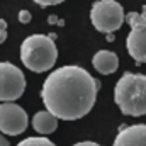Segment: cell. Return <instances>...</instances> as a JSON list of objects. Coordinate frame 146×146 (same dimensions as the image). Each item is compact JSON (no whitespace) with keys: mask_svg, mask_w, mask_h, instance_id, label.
Segmentation results:
<instances>
[{"mask_svg":"<svg viewBox=\"0 0 146 146\" xmlns=\"http://www.w3.org/2000/svg\"><path fill=\"white\" fill-rule=\"evenodd\" d=\"M112 146H146V124L121 126Z\"/></svg>","mask_w":146,"mask_h":146,"instance_id":"8","label":"cell"},{"mask_svg":"<svg viewBox=\"0 0 146 146\" xmlns=\"http://www.w3.org/2000/svg\"><path fill=\"white\" fill-rule=\"evenodd\" d=\"M5 39H7V31H0V44L5 42Z\"/></svg>","mask_w":146,"mask_h":146,"instance_id":"15","label":"cell"},{"mask_svg":"<svg viewBox=\"0 0 146 146\" xmlns=\"http://www.w3.org/2000/svg\"><path fill=\"white\" fill-rule=\"evenodd\" d=\"M0 31H7V22L3 19H0Z\"/></svg>","mask_w":146,"mask_h":146,"instance_id":"17","label":"cell"},{"mask_svg":"<svg viewBox=\"0 0 146 146\" xmlns=\"http://www.w3.org/2000/svg\"><path fill=\"white\" fill-rule=\"evenodd\" d=\"M114 100L124 115H146V75L126 72L115 83Z\"/></svg>","mask_w":146,"mask_h":146,"instance_id":"2","label":"cell"},{"mask_svg":"<svg viewBox=\"0 0 146 146\" xmlns=\"http://www.w3.org/2000/svg\"><path fill=\"white\" fill-rule=\"evenodd\" d=\"M73 146H102V145L94 143V141H80V143H76V145H73Z\"/></svg>","mask_w":146,"mask_h":146,"instance_id":"14","label":"cell"},{"mask_svg":"<svg viewBox=\"0 0 146 146\" xmlns=\"http://www.w3.org/2000/svg\"><path fill=\"white\" fill-rule=\"evenodd\" d=\"M143 15H145V19H146V5L143 7Z\"/></svg>","mask_w":146,"mask_h":146,"instance_id":"20","label":"cell"},{"mask_svg":"<svg viewBox=\"0 0 146 146\" xmlns=\"http://www.w3.org/2000/svg\"><path fill=\"white\" fill-rule=\"evenodd\" d=\"M33 127L39 134H51L58 127V117L53 115L49 110H39L33 117Z\"/></svg>","mask_w":146,"mask_h":146,"instance_id":"10","label":"cell"},{"mask_svg":"<svg viewBox=\"0 0 146 146\" xmlns=\"http://www.w3.org/2000/svg\"><path fill=\"white\" fill-rule=\"evenodd\" d=\"M26 90V76L21 68L12 63H0V100L14 102Z\"/></svg>","mask_w":146,"mask_h":146,"instance_id":"6","label":"cell"},{"mask_svg":"<svg viewBox=\"0 0 146 146\" xmlns=\"http://www.w3.org/2000/svg\"><path fill=\"white\" fill-rule=\"evenodd\" d=\"M58 60V49L54 39L46 34H33L21 44V61L27 70L44 73L51 70Z\"/></svg>","mask_w":146,"mask_h":146,"instance_id":"3","label":"cell"},{"mask_svg":"<svg viewBox=\"0 0 146 146\" xmlns=\"http://www.w3.org/2000/svg\"><path fill=\"white\" fill-rule=\"evenodd\" d=\"M19 21H21L22 24L31 22V12H29V10H21V12H19Z\"/></svg>","mask_w":146,"mask_h":146,"instance_id":"13","label":"cell"},{"mask_svg":"<svg viewBox=\"0 0 146 146\" xmlns=\"http://www.w3.org/2000/svg\"><path fill=\"white\" fill-rule=\"evenodd\" d=\"M107 39H109V41H114V34H112V33H109V34H107Z\"/></svg>","mask_w":146,"mask_h":146,"instance_id":"19","label":"cell"},{"mask_svg":"<svg viewBox=\"0 0 146 146\" xmlns=\"http://www.w3.org/2000/svg\"><path fill=\"white\" fill-rule=\"evenodd\" d=\"M34 2L41 7H51V5H58V3H61L65 0H34Z\"/></svg>","mask_w":146,"mask_h":146,"instance_id":"12","label":"cell"},{"mask_svg":"<svg viewBox=\"0 0 146 146\" xmlns=\"http://www.w3.org/2000/svg\"><path fill=\"white\" fill-rule=\"evenodd\" d=\"M100 83L76 65L61 66L51 73L41 90V99L53 115L63 121L85 117L97 100Z\"/></svg>","mask_w":146,"mask_h":146,"instance_id":"1","label":"cell"},{"mask_svg":"<svg viewBox=\"0 0 146 146\" xmlns=\"http://www.w3.org/2000/svg\"><path fill=\"white\" fill-rule=\"evenodd\" d=\"M0 146H9V141L5 136H0Z\"/></svg>","mask_w":146,"mask_h":146,"instance_id":"16","label":"cell"},{"mask_svg":"<svg viewBox=\"0 0 146 146\" xmlns=\"http://www.w3.org/2000/svg\"><path fill=\"white\" fill-rule=\"evenodd\" d=\"M92 65L94 68L102 75H110L117 70L119 66V58L115 53L107 51V49H100L94 54V60H92Z\"/></svg>","mask_w":146,"mask_h":146,"instance_id":"9","label":"cell"},{"mask_svg":"<svg viewBox=\"0 0 146 146\" xmlns=\"http://www.w3.org/2000/svg\"><path fill=\"white\" fill-rule=\"evenodd\" d=\"M27 114L21 106L14 102H2L0 104V131L9 136L22 134L27 127Z\"/></svg>","mask_w":146,"mask_h":146,"instance_id":"7","label":"cell"},{"mask_svg":"<svg viewBox=\"0 0 146 146\" xmlns=\"http://www.w3.org/2000/svg\"><path fill=\"white\" fill-rule=\"evenodd\" d=\"M127 24L131 26V33L126 39V48L129 56L139 65L146 63V19L143 14L129 12L126 15Z\"/></svg>","mask_w":146,"mask_h":146,"instance_id":"5","label":"cell"},{"mask_svg":"<svg viewBox=\"0 0 146 146\" xmlns=\"http://www.w3.org/2000/svg\"><path fill=\"white\" fill-rule=\"evenodd\" d=\"M90 21L99 33L109 34L117 29L126 21L124 9L115 0H97L90 10Z\"/></svg>","mask_w":146,"mask_h":146,"instance_id":"4","label":"cell"},{"mask_svg":"<svg viewBox=\"0 0 146 146\" xmlns=\"http://www.w3.org/2000/svg\"><path fill=\"white\" fill-rule=\"evenodd\" d=\"M17 146H56L53 141H49L48 138H42V136H31V138H26L24 141H21Z\"/></svg>","mask_w":146,"mask_h":146,"instance_id":"11","label":"cell"},{"mask_svg":"<svg viewBox=\"0 0 146 146\" xmlns=\"http://www.w3.org/2000/svg\"><path fill=\"white\" fill-rule=\"evenodd\" d=\"M48 22H49V24H54V22H56V17H54V15H49Z\"/></svg>","mask_w":146,"mask_h":146,"instance_id":"18","label":"cell"}]
</instances>
